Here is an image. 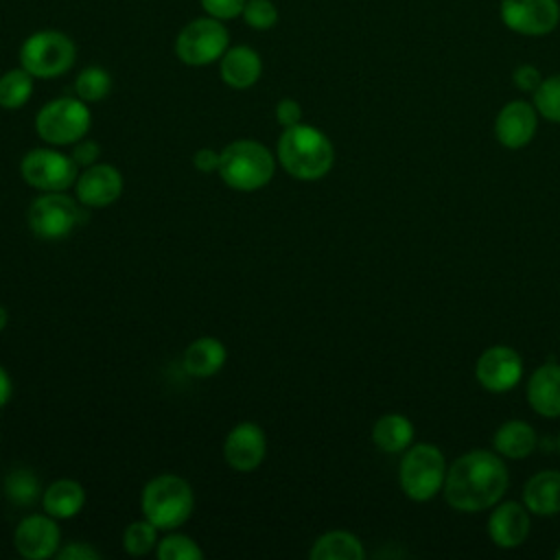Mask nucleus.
<instances>
[{
	"label": "nucleus",
	"mask_w": 560,
	"mask_h": 560,
	"mask_svg": "<svg viewBox=\"0 0 560 560\" xmlns=\"http://www.w3.org/2000/svg\"><path fill=\"white\" fill-rule=\"evenodd\" d=\"M510 483L505 462L483 448L459 455L444 477V499L453 510L481 512L501 501Z\"/></svg>",
	"instance_id": "obj_1"
},
{
	"label": "nucleus",
	"mask_w": 560,
	"mask_h": 560,
	"mask_svg": "<svg viewBox=\"0 0 560 560\" xmlns=\"http://www.w3.org/2000/svg\"><path fill=\"white\" fill-rule=\"evenodd\" d=\"M276 158L291 177L302 182H315L328 175V171L332 168L335 149L324 131L300 122L282 131Z\"/></svg>",
	"instance_id": "obj_2"
},
{
	"label": "nucleus",
	"mask_w": 560,
	"mask_h": 560,
	"mask_svg": "<svg viewBox=\"0 0 560 560\" xmlns=\"http://www.w3.org/2000/svg\"><path fill=\"white\" fill-rule=\"evenodd\" d=\"M142 516L158 529L173 532L188 521L195 508V494L190 483L179 475H158L144 488L140 497Z\"/></svg>",
	"instance_id": "obj_3"
},
{
	"label": "nucleus",
	"mask_w": 560,
	"mask_h": 560,
	"mask_svg": "<svg viewBox=\"0 0 560 560\" xmlns=\"http://www.w3.org/2000/svg\"><path fill=\"white\" fill-rule=\"evenodd\" d=\"M276 173V158L258 140H234L221 151L219 175L238 192H252L271 182Z\"/></svg>",
	"instance_id": "obj_4"
},
{
	"label": "nucleus",
	"mask_w": 560,
	"mask_h": 560,
	"mask_svg": "<svg viewBox=\"0 0 560 560\" xmlns=\"http://www.w3.org/2000/svg\"><path fill=\"white\" fill-rule=\"evenodd\" d=\"M446 462L438 446L416 444L411 446L398 468V481L402 492L411 501H429L444 488Z\"/></svg>",
	"instance_id": "obj_5"
},
{
	"label": "nucleus",
	"mask_w": 560,
	"mask_h": 560,
	"mask_svg": "<svg viewBox=\"0 0 560 560\" xmlns=\"http://www.w3.org/2000/svg\"><path fill=\"white\" fill-rule=\"evenodd\" d=\"M74 42L59 31H37L20 48V66L37 79H52L74 63Z\"/></svg>",
	"instance_id": "obj_6"
},
{
	"label": "nucleus",
	"mask_w": 560,
	"mask_h": 560,
	"mask_svg": "<svg viewBox=\"0 0 560 560\" xmlns=\"http://www.w3.org/2000/svg\"><path fill=\"white\" fill-rule=\"evenodd\" d=\"M92 122V114L81 98L61 96L46 103L35 116L37 136L55 147L79 142Z\"/></svg>",
	"instance_id": "obj_7"
},
{
	"label": "nucleus",
	"mask_w": 560,
	"mask_h": 560,
	"mask_svg": "<svg viewBox=\"0 0 560 560\" xmlns=\"http://www.w3.org/2000/svg\"><path fill=\"white\" fill-rule=\"evenodd\" d=\"M230 35L221 20L208 15L186 24L175 39V55L186 66H208L223 57Z\"/></svg>",
	"instance_id": "obj_8"
},
{
	"label": "nucleus",
	"mask_w": 560,
	"mask_h": 560,
	"mask_svg": "<svg viewBox=\"0 0 560 560\" xmlns=\"http://www.w3.org/2000/svg\"><path fill=\"white\" fill-rule=\"evenodd\" d=\"M79 164L72 155H63L55 149H33L20 162L22 179L44 192H61L74 186Z\"/></svg>",
	"instance_id": "obj_9"
},
{
	"label": "nucleus",
	"mask_w": 560,
	"mask_h": 560,
	"mask_svg": "<svg viewBox=\"0 0 560 560\" xmlns=\"http://www.w3.org/2000/svg\"><path fill=\"white\" fill-rule=\"evenodd\" d=\"M28 228L44 241L68 236L81 221V210L72 197L61 192H44L28 206Z\"/></svg>",
	"instance_id": "obj_10"
},
{
	"label": "nucleus",
	"mask_w": 560,
	"mask_h": 560,
	"mask_svg": "<svg viewBox=\"0 0 560 560\" xmlns=\"http://www.w3.org/2000/svg\"><path fill=\"white\" fill-rule=\"evenodd\" d=\"M499 18L505 28L525 37H542L560 24L558 0H501Z\"/></svg>",
	"instance_id": "obj_11"
},
{
	"label": "nucleus",
	"mask_w": 560,
	"mask_h": 560,
	"mask_svg": "<svg viewBox=\"0 0 560 560\" xmlns=\"http://www.w3.org/2000/svg\"><path fill=\"white\" fill-rule=\"evenodd\" d=\"M475 376L479 385L492 394H503L523 376V359L510 346H490L481 352L475 365Z\"/></svg>",
	"instance_id": "obj_12"
},
{
	"label": "nucleus",
	"mask_w": 560,
	"mask_h": 560,
	"mask_svg": "<svg viewBox=\"0 0 560 560\" xmlns=\"http://www.w3.org/2000/svg\"><path fill=\"white\" fill-rule=\"evenodd\" d=\"M61 542V532L57 518L50 514H31L20 521L13 534V545L18 553L26 560H46L57 556Z\"/></svg>",
	"instance_id": "obj_13"
},
{
	"label": "nucleus",
	"mask_w": 560,
	"mask_h": 560,
	"mask_svg": "<svg viewBox=\"0 0 560 560\" xmlns=\"http://www.w3.org/2000/svg\"><path fill=\"white\" fill-rule=\"evenodd\" d=\"M538 129V112L527 101L505 103L494 118V136L505 149L527 147Z\"/></svg>",
	"instance_id": "obj_14"
},
{
	"label": "nucleus",
	"mask_w": 560,
	"mask_h": 560,
	"mask_svg": "<svg viewBox=\"0 0 560 560\" xmlns=\"http://www.w3.org/2000/svg\"><path fill=\"white\" fill-rule=\"evenodd\" d=\"M267 453V438L262 429L254 422L236 424L225 442H223V457L228 466L236 472H249L260 466Z\"/></svg>",
	"instance_id": "obj_15"
},
{
	"label": "nucleus",
	"mask_w": 560,
	"mask_h": 560,
	"mask_svg": "<svg viewBox=\"0 0 560 560\" xmlns=\"http://www.w3.org/2000/svg\"><path fill=\"white\" fill-rule=\"evenodd\" d=\"M79 203L88 208H105L122 192V175L112 164H92L74 182Z\"/></svg>",
	"instance_id": "obj_16"
},
{
	"label": "nucleus",
	"mask_w": 560,
	"mask_h": 560,
	"mask_svg": "<svg viewBox=\"0 0 560 560\" xmlns=\"http://www.w3.org/2000/svg\"><path fill=\"white\" fill-rule=\"evenodd\" d=\"M529 534V510L525 503L503 501L488 518V536L501 549H514L525 542Z\"/></svg>",
	"instance_id": "obj_17"
},
{
	"label": "nucleus",
	"mask_w": 560,
	"mask_h": 560,
	"mask_svg": "<svg viewBox=\"0 0 560 560\" xmlns=\"http://www.w3.org/2000/svg\"><path fill=\"white\" fill-rule=\"evenodd\" d=\"M527 402L538 416L560 418V363H542L532 372Z\"/></svg>",
	"instance_id": "obj_18"
},
{
	"label": "nucleus",
	"mask_w": 560,
	"mask_h": 560,
	"mask_svg": "<svg viewBox=\"0 0 560 560\" xmlns=\"http://www.w3.org/2000/svg\"><path fill=\"white\" fill-rule=\"evenodd\" d=\"M221 79L234 90L252 88L262 72V61L258 52L249 46H232L221 57Z\"/></svg>",
	"instance_id": "obj_19"
},
{
	"label": "nucleus",
	"mask_w": 560,
	"mask_h": 560,
	"mask_svg": "<svg viewBox=\"0 0 560 560\" xmlns=\"http://www.w3.org/2000/svg\"><path fill=\"white\" fill-rule=\"evenodd\" d=\"M523 503L532 514H560V470H540L523 488Z\"/></svg>",
	"instance_id": "obj_20"
},
{
	"label": "nucleus",
	"mask_w": 560,
	"mask_h": 560,
	"mask_svg": "<svg viewBox=\"0 0 560 560\" xmlns=\"http://www.w3.org/2000/svg\"><path fill=\"white\" fill-rule=\"evenodd\" d=\"M225 357V346L217 337H199L184 352V370L195 378H208L223 368Z\"/></svg>",
	"instance_id": "obj_21"
},
{
	"label": "nucleus",
	"mask_w": 560,
	"mask_h": 560,
	"mask_svg": "<svg viewBox=\"0 0 560 560\" xmlns=\"http://www.w3.org/2000/svg\"><path fill=\"white\" fill-rule=\"evenodd\" d=\"M83 503H85V490L74 479H57L42 494L44 512L61 521L77 516L83 510Z\"/></svg>",
	"instance_id": "obj_22"
},
{
	"label": "nucleus",
	"mask_w": 560,
	"mask_h": 560,
	"mask_svg": "<svg viewBox=\"0 0 560 560\" xmlns=\"http://www.w3.org/2000/svg\"><path fill=\"white\" fill-rule=\"evenodd\" d=\"M492 444L501 457L523 459L536 448V431L523 420H508L497 429Z\"/></svg>",
	"instance_id": "obj_23"
},
{
	"label": "nucleus",
	"mask_w": 560,
	"mask_h": 560,
	"mask_svg": "<svg viewBox=\"0 0 560 560\" xmlns=\"http://www.w3.org/2000/svg\"><path fill=\"white\" fill-rule=\"evenodd\" d=\"M413 440V424L402 413H385L372 427V442L383 453H400Z\"/></svg>",
	"instance_id": "obj_24"
},
{
	"label": "nucleus",
	"mask_w": 560,
	"mask_h": 560,
	"mask_svg": "<svg viewBox=\"0 0 560 560\" xmlns=\"http://www.w3.org/2000/svg\"><path fill=\"white\" fill-rule=\"evenodd\" d=\"M311 560H363L365 551L361 540L343 529H332L322 534L311 551H308Z\"/></svg>",
	"instance_id": "obj_25"
},
{
	"label": "nucleus",
	"mask_w": 560,
	"mask_h": 560,
	"mask_svg": "<svg viewBox=\"0 0 560 560\" xmlns=\"http://www.w3.org/2000/svg\"><path fill=\"white\" fill-rule=\"evenodd\" d=\"M2 490H4L7 501H11L18 508H31L44 494L37 475L26 466L11 468L2 481Z\"/></svg>",
	"instance_id": "obj_26"
},
{
	"label": "nucleus",
	"mask_w": 560,
	"mask_h": 560,
	"mask_svg": "<svg viewBox=\"0 0 560 560\" xmlns=\"http://www.w3.org/2000/svg\"><path fill=\"white\" fill-rule=\"evenodd\" d=\"M33 74L22 66L4 72L0 77V107L2 109H20L33 94Z\"/></svg>",
	"instance_id": "obj_27"
},
{
	"label": "nucleus",
	"mask_w": 560,
	"mask_h": 560,
	"mask_svg": "<svg viewBox=\"0 0 560 560\" xmlns=\"http://www.w3.org/2000/svg\"><path fill=\"white\" fill-rule=\"evenodd\" d=\"M112 90V77L105 68L101 66H88L79 72L74 81V92L81 101L85 103H96L103 101Z\"/></svg>",
	"instance_id": "obj_28"
},
{
	"label": "nucleus",
	"mask_w": 560,
	"mask_h": 560,
	"mask_svg": "<svg viewBox=\"0 0 560 560\" xmlns=\"http://www.w3.org/2000/svg\"><path fill=\"white\" fill-rule=\"evenodd\" d=\"M122 547L129 556H147L158 547V527L147 518L129 523L122 532Z\"/></svg>",
	"instance_id": "obj_29"
},
{
	"label": "nucleus",
	"mask_w": 560,
	"mask_h": 560,
	"mask_svg": "<svg viewBox=\"0 0 560 560\" xmlns=\"http://www.w3.org/2000/svg\"><path fill=\"white\" fill-rule=\"evenodd\" d=\"M534 107L549 122H560V72L545 77L534 90Z\"/></svg>",
	"instance_id": "obj_30"
},
{
	"label": "nucleus",
	"mask_w": 560,
	"mask_h": 560,
	"mask_svg": "<svg viewBox=\"0 0 560 560\" xmlns=\"http://www.w3.org/2000/svg\"><path fill=\"white\" fill-rule=\"evenodd\" d=\"M155 553L160 560H199L203 558L201 547L184 534H168L162 540H158Z\"/></svg>",
	"instance_id": "obj_31"
},
{
	"label": "nucleus",
	"mask_w": 560,
	"mask_h": 560,
	"mask_svg": "<svg viewBox=\"0 0 560 560\" xmlns=\"http://www.w3.org/2000/svg\"><path fill=\"white\" fill-rule=\"evenodd\" d=\"M243 20L256 31L273 28L278 22V9L271 0H247L243 7Z\"/></svg>",
	"instance_id": "obj_32"
},
{
	"label": "nucleus",
	"mask_w": 560,
	"mask_h": 560,
	"mask_svg": "<svg viewBox=\"0 0 560 560\" xmlns=\"http://www.w3.org/2000/svg\"><path fill=\"white\" fill-rule=\"evenodd\" d=\"M247 0H201V7L206 9L208 15L217 20H232L243 13Z\"/></svg>",
	"instance_id": "obj_33"
},
{
	"label": "nucleus",
	"mask_w": 560,
	"mask_h": 560,
	"mask_svg": "<svg viewBox=\"0 0 560 560\" xmlns=\"http://www.w3.org/2000/svg\"><path fill=\"white\" fill-rule=\"evenodd\" d=\"M512 81H514V85H516L521 92H532V94H534V90H536V88L540 85V81H542V74H540V70H538L536 66H532V63H521V66L514 68Z\"/></svg>",
	"instance_id": "obj_34"
},
{
	"label": "nucleus",
	"mask_w": 560,
	"mask_h": 560,
	"mask_svg": "<svg viewBox=\"0 0 560 560\" xmlns=\"http://www.w3.org/2000/svg\"><path fill=\"white\" fill-rule=\"evenodd\" d=\"M276 120L280 122L282 129L295 127L302 122V107L295 98H282L276 105Z\"/></svg>",
	"instance_id": "obj_35"
},
{
	"label": "nucleus",
	"mask_w": 560,
	"mask_h": 560,
	"mask_svg": "<svg viewBox=\"0 0 560 560\" xmlns=\"http://www.w3.org/2000/svg\"><path fill=\"white\" fill-rule=\"evenodd\" d=\"M98 155H101V147H98L94 140H83V138H81L79 142H74L72 160H74L79 166L88 168V166L96 164Z\"/></svg>",
	"instance_id": "obj_36"
},
{
	"label": "nucleus",
	"mask_w": 560,
	"mask_h": 560,
	"mask_svg": "<svg viewBox=\"0 0 560 560\" xmlns=\"http://www.w3.org/2000/svg\"><path fill=\"white\" fill-rule=\"evenodd\" d=\"M57 558L59 560H96L101 558V553L88 542H68L66 547H59Z\"/></svg>",
	"instance_id": "obj_37"
},
{
	"label": "nucleus",
	"mask_w": 560,
	"mask_h": 560,
	"mask_svg": "<svg viewBox=\"0 0 560 560\" xmlns=\"http://www.w3.org/2000/svg\"><path fill=\"white\" fill-rule=\"evenodd\" d=\"M219 162H221V153L214 149H199L192 155V164L199 173H214L219 171Z\"/></svg>",
	"instance_id": "obj_38"
},
{
	"label": "nucleus",
	"mask_w": 560,
	"mask_h": 560,
	"mask_svg": "<svg viewBox=\"0 0 560 560\" xmlns=\"http://www.w3.org/2000/svg\"><path fill=\"white\" fill-rule=\"evenodd\" d=\"M9 398H11V378L7 370L0 365V409L9 402Z\"/></svg>",
	"instance_id": "obj_39"
},
{
	"label": "nucleus",
	"mask_w": 560,
	"mask_h": 560,
	"mask_svg": "<svg viewBox=\"0 0 560 560\" xmlns=\"http://www.w3.org/2000/svg\"><path fill=\"white\" fill-rule=\"evenodd\" d=\"M7 324H9V311L0 304V332L7 328Z\"/></svg>",
	"instance_id": "obj_40"
},
{
	"label": "nucleus",
	"mask_w": 560,
	"mask_h": 560,
	"mask_svg": "<svg viewBox=\"0 0 560 560\" xmlns=\"http://www.w3.org/2000/svg\"><path fill=\"white\" fill-rule=\"evenodd\" d=\"M556 558H558V560H560V547H558V549H556Z\"/></svg>",
	"instance_id": "obj_41"
},
{
	"label": "nucleus",
	"mask_w": 560,
	"mask_h": 560,
	"mask_svg": "<svg viewBox=\"0 0 560 560\" xmlns=\"http://www.w3.org/2000/svg\"><path fill=\"white\" fill-rule=\"evenodd\" d=\"M558 448H560V438H558Z\"/></svg>",
	"instance_id": "obj_42"
}]
</instances>
